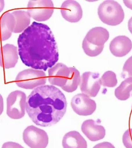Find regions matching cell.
<instances>
[{
    "instance_id": "obj_1",
    "label": "cell",
    "mask_w": 132,
    "mask_h": 148,
    "mask_svg": "<svg viewBox=\"0 0 132 148\" xmlns=\"http://www.w3.org/2000/svg\"><path fill=\"white\" fill-rule=\"evenodd\" d=\"M19 55L24 65L45 71L58 61L57 44L50 27L34 21L17 40Z\"/></svg>"
},
{
    "instance_id": "obj_2",
    "label": "cell",
    "mask_w": 132,
    "mask_h": 148,
    "mask_svg": "<svg viewBox=\"0 0 132 148\" xmlns=\"http://www.w3.org/2000/svg\"><path fill=\"white\" fill-rule=\"evenodd\" d=\"M65 95L53 85H44L34 89L27 98L26 112L32 121L41 127L59 122L66 113Z\"/></svg>"
},
{
    "instance_id": "obj_3",
    "label": "cell",
    "mask_w": 132,
    "mask_h": 148,
    "mask_svg": "<svg viewBox=\"0 0 132 148\" xmlns=\"http://www.w3.org/2000/svg\"><path fill=\"white\" fill-rule=\"evenodd\" d=\"M109 37V32L103 27H96L91 29L82 43L84 52L90 57L100 55L103 51L104 44Z\"/></svg>"
},
{
    "instance_id": "obj_4",
    "label": "cell",
    "mask_w": 132,
    "mask_h": 148,
    "mask_svg": "<svg viewBox=\"0 0 132 148\" xmlns=\"http://www.w3.org/2000/svg\"><path fill=\"white\" fill-rule=\"evenodd\" d=\"M98 14L101 21L112 26L121 24L125 16L122 6L112 0H107L101 3L98 8Z\"/></svg>"
},
{
    "instance_id": "obj_5",
    "label": "cell",
    "mask_w": 132,
    "mask_h": 148,
    "mask_svg": "<svg viewBox=\"0 0 132 148\" xmlns=\"http://www.w3.org/2000/svg\"><path fill=\"white\" fill-rule=\"evenodd\" d=\"M46 81V75L44 71L33 69L19 72L15 80L17 86L26 89H35L45 85Z\"/></svg>"
},
{
    "instance_id": "obj_6",
    "label": "cell",
    "mask_w": 132,
    "mask_h": 148,
    "mask_svg": "<svg viewBox=\"0 0 132 148\" xmlns=\"http://www.w3.org/2000/svg\"><path fill=\"white\" fill-rule=\"evenodd\" d=\"M27 98L21 90L10 93L7 99V114L13 119H19L24 116L26 111Z\"/></svg>"
},
{
    "instance_id": "obj_7",
    "label": "cell",
    "mask_w": 132,
    "mask_h": 148,
    "mask_svg": "<svg viewBox=\"0 0 132 148\" xmlns=\"http://www.w3.org/2000/svg\"><path fill=\"white\" fill-rule=\"evenodd\" d=\"M27 10L31 18L37 21H45L52 16L54 5L51 0L30 1L27 4Z\"/></svg>"
},
{
    "instance_id": "obj_8",
    "label": "cell",
    "mask_w": 132,
    "mask_h": 148,
    "mask_svg": "<svg viewBox=\"0 0 132 148\" xmlns=\"http://www.w3.org/2000/svg\"><path fill=\"white\" fill-rule=\"evenodd\" d=\"M23 140L30 148H46L48 143L47 133L34 125L28 126L24 130Z\"/></svg>"
},
{
    "instance_id": "obj_9",
    "label": "cell",
    "mask_w": 132,
    "mask_h": 148,
    "mask_svg": "<svg viewBox=\"0 0 132 148\" xmlns=\"http://www.w3.org/2000/svg\"><path fill=\"white\" fill-rule=\"evenodd\" d=\"M71 106L76 114L83 116L92 114L97 108L95 101L83 93L77 94L72 98Z\"/></svg>"
},
{
    "instance_id": "obj_10",
    "label": "cell",
    "mask_w": 132,
    "mask_h": 148,
    "mask_svg": "<svg viewBox=\"0 0 132 148\" xmlns=\"http://www.w3.org/2000/svg\"><path fill=\"white\" fill-rule=\"evenodd\" d=\"M101 85L98 73L86 72L82 74L80 89L82 93L89 97H96L100 90Z\"/></svg>"
},
{
    "instance_id": "obj_11",
    "label": "cell",
    "mask_w": 132,
    "mask_h": 148,
    "mask_svg": "<svg viewBox=\"0 0 132 148\" xmlns=\"http://www.w3.org/2000/svg\"><path fill=\"white\" fill-rule=\"evenodd\" d=\"M62 16L66 21L75 23L80 21L83 16L82 6L77 1L67 0L64 1L60 8Z\"/></svg>"
},
{
    "instance_id": "obj_12",
    "label": "cell",
    "mask_w": 132,
    "mask_h": 148,
    "mask_svg": "<svg viewBox=\"0 0 132 148\" xmlns=\"http://www.w3.org/2000/svg\"><path fill=\"white\" fill-rule=\"evenodd\" d=\"M69 68L63 63H57L48 69V79L51 84L63 87L69 77Z\"/></svg>"
},
{
    "instance_id": "obj_13",
    "label": "cell",
    "mask_w": 132,
    "mask_h": 148,
    "mask_svg": "<svg viewBox=\"0 0 132 148\" xmlns=\"http://www.w3.org/2000/svg\"><path fill=\"white\" fill-rule=\"evenodd\" d=\"M82 130L88 139L92 142L102 140L105 136L104 127L98 124L93 119L87 120L84 121L82 124Z\"/></svg>"
},
{
    "instance_id": "obj_14",
    "label": "cell",
    "mask_w": 132,
    "mask_h": 148,
    "mask_svg": "<svg viewBox=\"0 0 132 148\" xmlns=\"http://www.w3.org/2000/svg\"><path fill=\"white\" fill-rule=\"evenodd\" d=\"M18 50L13 45L3 46L1 51V66L5 69L14 68L18 61Z\"/></svg>"
},
{
    "instance_id": "obj_15",
    "label": "cell",
    "mask_w": 132,
    "mask_h": 148,
    "mask_svg": "<svg viewBox=\"0 0 132 148\" xmlns=\"http://www.w3.org/2000/svg\"><path fill=\"white\" fill-rule=\"evenodd\" d=\"M132 49V42L126 36H118L111 41L109 49L111 53L116 57L125 56L129 53Z\"/></svg>"
},
{
    "instance_id": "obj_16",
    "label": "cell",
    "mask_w": 132,
    "mask_h": 148,
    "mask_svg": "<svg viewBox=\"0 0 132 148\" xmlns=\"http://www.w3.org/2000/svg\"><path fill=\"white\" fill-rule=\"evenodd\" d=\"M16 26L15 18L12 13L4 14L1 18V37L2 41L8 40L14 32Z\"/></svg>"
},
{
    "instance_id": "obj_17",
    "label": "cell",
    "mask_w": 132,
    "mask_h": 148,
    "mask_svg": "<svg viewBox=\"0 0 132 148\" xmlns=\"http://www.w3.org/2000/svg\"><path fill=\"white\" fill-rule=\"evenodd\" d=\"M63 148H87V143L79 132L71 131L66 133L62 140Z\"/></svg>"
},
{
    "instance_id": "obj_18",
    "label": "cell",
    "mask_w": 132,
    "mask_h": 148,
    "mask_svg": "<svg viewBox=\"0 0 132 148\" xmlns=\"http://www.w3.org/2000/svg\"><path fill=\"white\" fill-rule=\"evenodd\" d=\"M15 18L16 26L14 33H22L30 26L31 16L27 11L15 10L12 12Z\"/></svg>"
},
{
    "instance_id": "obj_19",
    "label": "cell",
    "mask_w": 132,
    "mask_h": 148,
    "mask_svg": "<svg viewBox=\"0 0 132 148\" xmlns=\"http://www.w3.org/2000/svg\"><path fill=\"white\" fill-rule=\"evenodd\" d=\"M69 69V77L66 84L62 88L66 92H72L77 90L80 85L81 77L80 72L76 68L70 67Z\"/></svg>"
},
{
    "instance_id": "obj_20",
    "label": "cell",
    "mask_w": 132,
    "mask_h": 148,
    "mask_svg": "<svg viewBox=\"0 0 132 148\" xmlns=\"http://www.w3.org/2000/svg\"><path fill=\"white\" fill-rule=\"evenodd\" d=\"M116 98L120 101H126L132 96V77H128L122 82L115 90Z\"/></svg>"
},
{
    "instance_id": "obj_21",
    "label": "cell",
    "mask_w": 132,
    "mask_h": 148,
    "mask_svg": "<svg viewBox=\"0 0 132 148\" xmlns=\"http://www.w3.org/2000/svg\"><path fill=\"white\" fill-rule=\"evenodd\" d=\"M101 82L105 87H115L118 83L116 74L111 71L105 72L101 78Z\"/></svg>"
},
{
    "instance_id": "obj_22",
    "label": "cell",
    "mask_w": 132,
    "mask_h": 148,
    "mask_svg": "<svg viewBox=\"0 0 132 148\" xmlns=\"http://www.w3.org/2000/svg\"><path fill=\"white\" fill-rule=\"evenodd\" d=\"M123 78L132 77V56L125 62L122 73Z\"/></svg>"
},
{
    "instance_id": "obj_23",
    "label": "cell",
    "mask_w": 132,
    "mask_h": 148,
    "mask_svg": "<svg viewBox=\"0 0 132 148\" xmlns=\"http://www.w3.org/2000/svg\"><path fill=\"white\" fill-rule=\"evenodd\" d=\"M122 140L126 148H132V129L127 130L124 132Z\"/></svg>"
},
{
    "instance_id": "obj_24",
    "label": "cell",
    "mask_w": 132,
    "mask_h": 148,
    "mask_svg": "<svg viewBox=\"0 0 132 148\" xmlns=\"http://www.w3.org/2000/svg\"><path fill=\"white\" fill-rule=\"evenodd\" d=\"M2 148H24L18 143L12 142H8L5 143L3 145Z\"/></svg>"
},
{
    "instance_id": "obj_25",
    "label": "cell",
    "mask_w": 132,
    "mask_h": 148,
    "mask_svg": "<svg viewBox=\"0 0 132 148\" xmlns=\"http://www.w3.org/2000/svg\"><path fill=\"white\" fill-rule=\"evenodd\" d=\"M93 148H115V147L111 143L104 142L96 145Z\"/></svg>"
},
{
    "instance_id": "obj_26",
    "label": "cell",
    "mask_w": 132,
    "mask_h": 148,
    "mask_svg": "<svg viewBox=\"0 0 132 148\" xmlns=\"http://www.w3.org/2000/svg\"><path fill=\"white\" fill-rule=\"evenodd\" d=\"M124 3L125 5L128 8L132 10V1H127V0H124Z\"/></svg>"
},
{
    "instance_id": "obj_27",
    "label": "cell",
    "mask_w": 132,
    "mask_h": 148,
    "mask_svg": "<svg viewBox=\"0 0 132 148\" xmlns=\"http://www.w3.org/2000/svg\"><path fill=\"white\" fill-rule=\"evenodd\" d=\"M128 28L132 34V16L130 18L128 22Z\"/></svg>"
},
{
    "instance_id": "obj_28",
    "label": "cell",
    "mask_w": 132,
    "mask_h": 148,
    "mask_svg": "<svg viewBox=\"0 0 132 148\" xmlns=\"http://www.w3.org/2000/svg\"><path fill=\"white\" fill-rule=\"evenodd\" d=\"M0 2H1V11H2L4 8L5 2L4 1L1 0Z\"/></svg>"
},
{
    "instance_id": "obj_29",
    "label": "cell",
    "mask_w": 132,
    "mask_h": 148,
    "mask_svg": "<svg viewBox=\"0 0 132 148\" xmlns=\"http://www.w3.org/2000/svg\"><path fill=\"white\" fill-rule=\"evenodd\" d=\"M1 114L3 112V99L1 95Z\"/></svg>"
}]
</instances>
